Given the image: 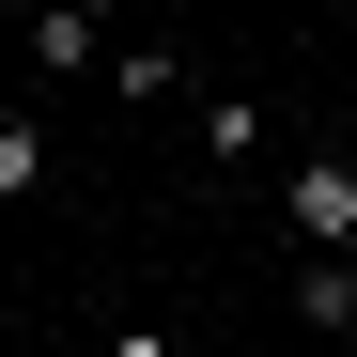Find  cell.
Here are the masks:
<instances>
[{"label": "cell", "instance_id": "obj_3", "mask_svg": "<svg viewBox=\"0 0 357 357\" xmlns=\"http://www.w3.org/2000/svg\"><path fill=\"white\" fill-rule=\"evenodd\" d=\"M295 326H357V264H342V249L295 264Z\"/></svg>", "mask_w": 357, "mask_h": 357}, {"label": "cell", "instance_id": "obj_6", "mask_svg": "<svg viewBox=\"0 0 357 357\" xmlns=\"http://www.w3.org/2000/svg\"><path fill=\"white\" fill-rule=\"evenodd\" d=\"M109 357H187V342H171V326H109Z\"/></svg>", "mask_w": 357, "mask_h": 357}, {"label": "cell", "instance_id": "obj_2", "mask_svg": "<svg viewBox=\"0 0 357 357\" xmlns=\"http://www.w3.org/2000/svg\"><path fill=\"white\" fill-rule=\"evenodd\" d=\"M31 78H109V31L47 0V16H31Z\"/></svg>", "mask_w": 357, "mask_h": 357}, {"label": "cell", "instance_id": "obj_7", "mask_svg": "<svg viewBox=\"0 0 357 357\" xmlns=\"http://www.w3.org/2000/svg\"><path fill=\"white\" fill-rule=\"evenodd\" d=\"M63 16H93V31H109V0H63Z\"/></svg>", "mask_w": 357, "mask_h": 357}, {"label": "cell", "instance_id": "obj_1", "mask_svg": "<svg viewBox=\"0 0 357 357\" xmlns=\"http://www.w3.org/2000/svg\"><path fill=\"white\" fill-rule=\"evenodd\" d=\"M280 218L311 233V249H357V171H342V155H311V171L280 187Z\"/></svg>", "mask_w": 357, "mask_h": 357}, {"label": "cell", "instance_id": "obj_4", "mask_svg": "<svg viewBox=\"0 0 357 357\" xmlns=\"http://www.w3.org/2000/svg\"><path fill=\"white\" fill-rule=\"evenodd\" d=\"M47 187V125H16V109H0V202H31Z\"/></svg>", "mask_w": 357, "mask_h": 357}, {"label": "cell", "instance_id": "obj_5", "mask_svg": "<svg viewBox=\"0 0 357 357\" xmlns=\"http://www.w3.org/2000/svg\"><path fill=\"white\" fill-rule=\"evenodd\" d=\"M202 155H264V109L249 93H202Z\"/></svg>", "mask_w": 357, "mask_h": 357}]
</instances>
